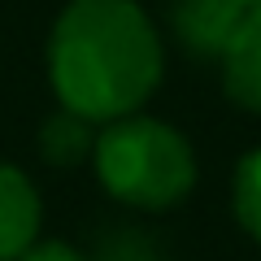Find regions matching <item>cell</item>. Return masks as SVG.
Listing matches in <instances>:
<instances>
[{
  "instance_id": "obj_7",
  "label": "cell",
  "mask_w": 261,
  "mask_h": 261,
  "mask_svg": "<svg viewBox=\"0 0 261 261\" xmlns=\"http://www.w3.org/2000/svg\"><path fill=\"white\" fill-rule=\"evenodd\" d=\"M231 209L235 222L261 244V148L244 152L231 174Z\"/></svg>"
},
{
  "instance_id": "obj_9",
  "label": "cell",
  "mask_w": 261,
  "mask_h": 261,
  "mask_svg": "<svg viewBox=\"0 0 261 261\" xmlns=\"http://www.w3.org/2000/svg\"><path fill=\"white\" fill-rule=\"evenodd\" d=\"M13 261H92V257H87L83 248H74V244H65V240H35Z\"/></svg>"
},
{
  "instance_id": "obj_6",
  "label": "cell",
  "mask_w": 261,
  "mask_h": 261,
  "mask_svg": "<svg viewBox=\"0 0 261 261\" xmlns=\"http://www.w3.org/2000/svg\"><path fill=\"white\" fill-rule=\"evenodd\" d=\"M96 122H87L83 113L74 109H61L48 113L44 126H39V157L48 166H61V170H74L83 161H92V148H96Z\"/></svg>"
},
{
  "instance_id": "obj_3",
  "label": "cell",
  "mask_w": 261,
  "mask_h": 261,
  "mask_svg": "<svg viewBox=\"0 0 261 261\" xmlns=\"http://www.w3.org/2000/svg\"><path fill=\"white\" fill-rule=\"evenodd\" d=\"M44 205L39 192L13 161H0V261H13L39 240Z\"/></svg>"
},
{
  "instance_id": "obj_10",
  "label": "cell",
  "mask_w": 261,
  "mask_h": 261,
  "mask_svg": "<svg viewBox=\"0 0 261 261\" xmlns=\"http://www.w3.org/2000/svg\"><path fill=\"white\" fill-rule=\"evenodd\" d=\"M235 5H240V9H252V5H261V0H235Z\"/></svg>"
},
{
  "instance_id": "obj_1",
  "label": "cell",
  "mask_w": 261,
  "mask_h": 261,
  "mask_svg": "<svg viewBox=\"0 0 261 261\" xmlns=\"http://www.w3.org/2000/svg\"><path fill=\"white\" fill-rule=\"evenodd\" d=\"M166 79L161 35L135 0H70L48 31V83L61 109L105 126L140 113Z\"/></svg>"
},
{
  "instance_id": "obj_5",
  "label": "cell",
  "mask_w": 261,
  "mask_h": 261,
  "mask_svg": "<svg viewBox=\"0 0 261 261\" xmlns=\"http://www.w3.org/2000/svg\"><path fill=\"white\" fill-rule=\"evenodd\" d=\"M222 61V87L240 109L261 113V5L244 9Z\"/></svg>"
},
{
  "instance_id": "obj_4",
  "label": "cell",
  "mask_w": 261,
  "mask_h": 261,
  "mask_svg": "<svg viewBox=\"0 0 261 261\" xmlns=\"http://www.w3.org/2000/svg\"><path fill=\"white\" fill-rule=\"evenodd\" d=\"M244 9L235 0H174V31L192 57L218 61L240 27Z\"/></svg>"
},
{
  "instance_id": "obj_8",
  "label": "cell",
  "mask_w": 261,
  "mask_h": 261,
  "mask_svg": "<svg viewBox=\"0 0 261 261\" xmlns=\"http://www.w3.org/2000/svg\"><path fill=\"white\" fill-rule=\"evenodd\" d=\"M92 261H161V252L152 248V240H144L130 226H113L100 244H96Z\"/></svg>"
},
{
  "instance_id": "obj_2",
  "label": "cell",
  "mask_w": 261,
  "mask_h": 261,
  "mask_svg": "<svg viewBox=\"0 0 261 261\" xmlns=\"http://www.w3.org/2000/svg\"><path fill=\"white\" fill-rule=\"evenodd\" d=\"M92 166L100 187L130 209L166 214L196 187V148L178 126L144 113L113 118L96 130Z\"/></svg>"
}]
</instances>
